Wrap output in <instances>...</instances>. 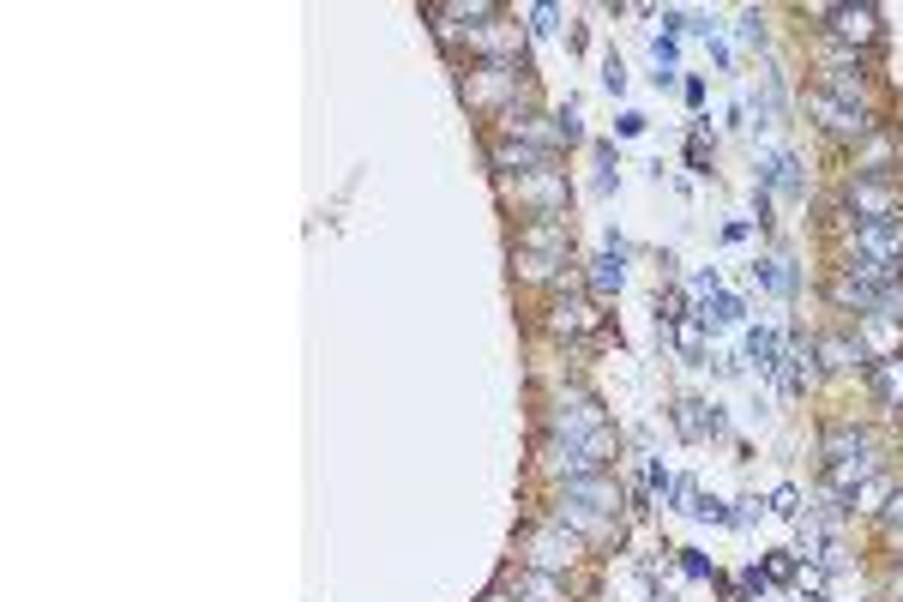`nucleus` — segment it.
<instances>
[{"mask_svg":"<svg viewBox=\"0 0 903 602\" xmlns=\"http://www.w3.org/2000/svg\"><path fill=\"white\" fill-rule=\"evenodd\" d=\"M686 163H693V170H698V175H710V170H705V163H710V151H705V139H693V145H686Z\"/></svg>","mask_w":903,"mask_h":602,"instance_id":"f704fd0d","label":"nucleus"},{"mask_svg":"<svg viewBox=\"0 0 903 602\" xmlns=\"http://www.w3.org/2000/svg\"><path fill=\"white\" fill-rule=\"evenodd\" d=\"M698 319H705V326H741V301L735 296H710V301H698Z\"/></svg>","mask_w":903,"mask_h":602,"instance_id":"5701e85b","label":"nucleus"},{"mask_svg":"<svg viewBox=\"0 0 903 602\" xmlns=\"http://www.w3.org/2000/svg\"><path fill=\"white\" fill-rule=\"evenodd\" d=\"M813 355H826V367H862L867 362L862 338H819L813 343Z\"/></svg>","mask_w":903,"mask_h":602,"instance_id":"aec40b11","label":"nucleus"},{"mask_svg":"<svg viewBox=\"0 0 903 602\" xmlns=\"http://www.w3.org/2000/svg\"><path fill=\"white\" fill-rule=\"evenodd\" d=\"M548 326H555L560 338H567V331H591V326H596V314H591V308H584V301H572V308H567V301H560Z\"/></svg>","mask_w":903,"mask_h":602,"instance_id":"b1692460","label":"nucleus"},{"mask_svg":"<svg viewBox=\"0 0 903 602\" xmlns=\"http://www.w3.org/2000/svg\"><path fill=\"white\" fill-rule=\"evenodd\" d=\"M615 289H620V248L615 253H596V260H591V296L608 301Z\"/></svg>","mask_w":903,"mask_h":602,"instance_id":"412c9836","label":"nucleus"},{"mask_svg":"<svg viewBox=\"0 0 903 602\" xmlns=\"http://www.w3.org/2000/svg\"><path fill=\"white\" fill-rule=\"evenodd\" d=\"M675 428H681V440H710V434H722V416L710 404H698V398H681L675 404Z\"/></svg>","mask_w":903,"mask_h":602,"instance_id":"dca6fc26","label":"nucleus"},{"mask_svg":"<svg viewBox=\"0 0 903 602\" xmlns=\"http://www.w3.org/2000/svg\"><path fill=\"white\" fill-rule=\"evenodd\" d=\"M494 163H500L506 175H518V181H524V175L548 170V163H555V151H548V145H524V139H494Z\"/></svg>","mask_w":903,"mask_h":602,"instance_id":"ddd939ff","label":"nucleus"},{"mask_svg":"<svg viewBox=\"0 0 903 602\" xmlns=\"http://www.w3.org/2000/svg\"><path fill=\"white\" fill-rule=\"evenodd\" d=\"M819 18H826V30L838 42H850V49H874L879 42V7H819Z\"/></svg>","mask_w":903,"mask_h":602,"instance_id":"1a4fd4ad","label":"nucleus"},{"mask_svg":"<svg viewBox=\"0 0 903 602\" xmlns=\"http://www.w3.org/2000/svg\"><path fill=\"white\" fill-rule=\"evenodd\" d=\"M579 561V537H572L567 524H536V530H530L524 537V566H536V573H567V566Z\"/></svg>","mask_w":903,"mask_h":602,"instance_id":"39448f33","label":"nucleus"},{"mask_svg":"<svg viewBox=\"0 0 903 602\" xmlns=\"http://www.w3.org/2000/svg\"><path fill=\"white\" fill-rule=\"evenodd\" d=\"M807 115H819V127L831 133V139H874V121L862 115V109H850V103H838V97H826V91H807Z\"/></svg>","mask_w":903,"mask_h":602,"instance_id":"6e6552de","label":"nucleus"},{"mask_svg":"<svg viewBox=\"0 0 903 602\" xmlns=\"http://www.w3.org/2000/svg\"><path fill=\"white\" fill-rule=\"evenodd\" d=\"M777 355H783V343H777V331H747V362L759 367V374H777Z\"/></svg>","mask_w":903,"mask_h":602,"instance_id":"4be33fe9","label":"nucleus"},{"mask_svg":"<svg viewBox=\"0 0 903 602\" xmlns=\"http://www.w3.org/2000/svg\"><path fill=\"white\" fill-rule=\"evenodd\" d=\"M681 566H686L693 578H710V561H705V554H693V549H686V561H681Z\"/></svg>","mask_w":903,"mask_h":602,"instance_id":"c9c22d12","label":"nucleus"},{"mask_svg":"<svg viewBox=\"0 0 903 602\" xmlns=\"http://www.w3.org/2000/svg\"><path fill=\"white\" fill-rule=\"evenodd\" d=\"M771 512H783V518H795V512H801V494H795V488H777V494H771Z\"/></svg>","mask_w":903,"mask_h":602,"instance_id":"c756f323","label":"nucleus"},{"mask_svg":"<svg viewBox=\"0 0 903 602\" xmlns=\"http://www.w3.org/2000/svg\"><path fill=\"white\" fill-rule=\"evenodd\" d=\"M518 205H524L530 217H560V211H567V181H560L555 170L524 175V181H518Z\"/></svg>","mask_w":903,"mask_h":602,"instance_id":"f8f14e48","label":"nucleus"},{"mask_svg":"<svg viewBox=\"0 0 903 602\" xmlns=\"http://www.w3.org/2000/svg\"><path fill=\"white\" fill-rule=\"evenodd\" d=\"M560 524H567L572 537H603V530H615L620 524V482L608 471L567 482V494H560Z\"/></svg>","mask_w":903,"mask_h":602,"instance_id":"f257e3e1","label":"nucleus"},{"mask_svg":"<svg viewBox=\"0 0 903 602\" xmlns=\"http://www.w3.org/2000/svg\"><path fill=\"white\" fill-rule=\"evenodd\" d=\"M813 91H826V97H838V103H850V109H862L867 115V73H862V61L819 66V85H813Z\"/></svg>","mask_w":903,"mask_h":602,"instance_id":"9b49d317","label":"nucleus"},{"mask_svg":"<svg viewBox=\"0 0 903 602\" xmlns=\"http://www.w3.org/2000/svg\"><path fill=\"white\" fill-rule=\"evenodd\" d=\"M512 597L518 602H567L560 585H555V573H536V566H524V573L512 578Z\"/></svg>","mask_w":903,"mask_h":602,"instance_id":"6ab92c4d","label":"nucleus"},{"mask_svg":"<svg viewBox=\"0 0 903 602\" xmlns=\"http://www.w3.org/2000/svg\"><path fill=\"white\" fill-rule=\"evenodd\" d=\"M886 530H891V537H903V488L886 500Z\"/></svg>","mask_w":903,"mask_h":602,"instance_id":"7c9ffc66","label":"nucleus"},{"mask_svg":"<svg viewBox=\"0 0 903 602\" xmlns=\"http://www.w3.org/2000/svg\"><path fill=\"white\" fill-rule=\"evenodd\" d=\"M482 602H512V597H506V590H494V597H482Z\"/></svg>","mask_w":903,"mask_h":602,"instance_id":"4c0bfd02","label":"nucleus"},{"mask_svg":"<svg viewBox=\"0 0 903 602\" xmlns=\"http://www.w3.org/2000/svg\"><path fill=\"white\" fill-rule=\"evenodd\" d=\"M765 187H777V193H789V199H807V181H801V158L795 151H777V158L765 163Z\"/></svg>","mask_w":903,"mask_h":602,"instance_id":"f3484780","label":"nucleus"},{"mask_svg":"<svg viewBox=\"0 0 903 602\" xmlns=\"http://www.w3.org/2000/svg\"><path fill=\"white\" fill-rule=\"evenodd\" d=\"M879 296H886V284H874V277H855L850 265H843L838 277H831V301L838 308H855V314H874Z\"/></svg>","mask_w":903,"mask_h":602,"instance_id":"4468645a","label":"nucleus"},{"mask_svg":"<svg viewBox=\"0 0 903 602\" xmlns=\"http://www.w3.org/2000/svg\"><path fill=\"white\" fill-rule=\"evenodd\" d=\"M698 326H705L698 314H686L681 326H675V343H681V355H686V362H705V331H698Z\"/></svg>","mask_w":903,"mask_h":602,"instance_id":"393cba45","label":"nucleus"},{"mask_svg":"<svg viewBox=\"0 0 903 602\" xmlns=\"http://www.w3.org/2000/svg\"><path fill=\"white\" fill-rule=\"evenodd\" d=\"M819 464H826V488L838 500H855L867 488V476H874V440H867L862 428H826V440H819Z\"/></svg>","mask_w":903,"mask_h":602,"instance_id":"f03ea898","label":"nucleus"},{"mask_svg":"<svg viewBox=\"0 0 903 602\" xmlns=\"http://www.w3.org/2000/svg\"><path fill=\"white\" fill-rule=\"evenodd\" d=\"M874 398L886 410H903V355H886L874 362Z\"/></svg>","mask_w":903,"mask_h":602,"instance_id":"a211bd4d","label":"nucleus"},{"mask_svg":"<svg viewBox=\"0 0 903 602\" xmlns=\"http://www.w3.org/2000/svg\"><path fill=\"white\" fill-rule=\"evenodd\" d=\"M548 434L555 440H579V446H591L596 459H615V428H608V416H603V404H596L591 392H560L555 398V410H548Z\"/></svg>","mask_w":903,"mask_h":602,"instance_id":"7ed1b4c3","label":"nucleus"},{"mask_svg":"<svg viewBox=\"0 0 903 602\" xmlns=\"http://www.w3.org/2000/svg\"><path fill=\"white\" fill-rule=\"evenodd\" d=\"M518 265L524 277H555V265H567V223L560 217H530L518 229Z\"/></svg>","mask_w":903,"mask_h":602,"instance_id":"20e7f679","label":"nucleus"},{"mask_svg":"<svg viewBox=\"0 0 903 602\" xmlns=\"http://www.w3.org/2000/svg\"><path fill=\"white\" fill-rule=\"evenodd\" d=\"M850 205L862 211V223L903 217V211H898V187H891V175H855V181H850Z\"/></svg>","mask_w":903,"mask_h":602,"instance_id":"9d476101","label":"nucleus"},{"mask_svg":"<svg viewBox=\"0 0 903 602\" xmlns=\"http://www.w3.org/2000/svg\"><path fill=\"white\" fill-rule=\"evenodd\" d=\"M886 597H891V602H903V566H898V573H891V585H886Z\"/></svg>","mask_w":903,"mask_h":602,"instance_id":"e433bc0d","label":"nucleus"},{"mask_svg":"<svg viewBox=\"0 0 903 602\" xmlns=\"http://www.w3.org/2000/svg\"><path fill=\"white\" fill-rule=\"evenodd\" d=\"M741 42H765V25H759V13H741Z\"/></svg>","mask_w":903,"mask_h":602,"instance_id":"72a5a7b5","label":"nucleus"},{"mask_svg":"<svg viewBox=\"0 0 903 602\" xmlns=\"http://www.w3.org/2000/svg\"><path fill=\"white\" fill-rule=\"evenodd\" d=\"M813 380V350L807 343H789L783 355H777V386H783V398H801Z\"/></svg>","mask_w":903,"mask_h":602,"instance_id":"2eb2a0df","label":"nucleus"},{"mask_svg":"<svg viewBox=\"0 0 903 602\" xmlns=\"http://www.w3.org/2000/svg\"><path fill=\"white\" fill-rule=\"evenodd\" d=\"M874 319H898V326H903V277H898V284H886V296H879Z\"/></svg>","mask_w":903,"mask_h":602,"instance_id":"cd10ccee","label":"nucleus"},{"mask_svg":"<svg viewBox=\"0 0 903 602\" xmlns=\"http://www.w3.org/2000/svg\"><path fill=\"white\" fill-rule=\"evenodd\" d=\"M693 518H705V524H735V512L722 506L717 494H693Z\"/></svg>","mask_w":903,"mask_h":602,"instance_id":"bb28decb","label":"nucleus"},{"mask_svg":"<svg viewBox=\"0 0 903 602\" xmlns=\"http://www.w3.org/2000/svg\"><path fill=\"white\" fill-rule=\"evenodd\" d=\"M753 277H759V284H771V289H795V272H789V260H765V265H753Z\"/></svg>","mask_w":903,"mask_h":602,"instance_id":"a878e982","label":"nucleus"},{"mask_svg":"<svg viewBox=\"0 0 903 602\" xmlns=\"http://www.w3.org/2000/svg\"><path fill=\"white\" fill-rule=\"evenodd\" d=\"M663 494H669V506H681V512H693L686 506V500H693V482H686V476H675L669 488H663Z\"/></svg>","mask_w":903,"mask_h":602,"instance_id":"c85d7f7f","label":"nucleus"},{"mask_svg":"<svg viewBox=\"0 0 903 602\" xmlns=\"http://www.w3.org/2000/svg\"><path fill=\"white\" fill-rule=\"evenodd\" d=\"M855 260H874L903 272V217H879V223H855Z\"/></svg>","mask_w":903,"mask_h":602,"instance_id":"0eeeda50","label":"nucleus"},{"mask_svg":"<svg viewBox=\"0 0 903 602\" xmlns=\"http://www.w3.org/2000/svg\"><path fill=\"white\" fill-rule=\"evenodd\" d=\"M555 18H560V7H536V13H530V30H536V37H548V30H555Z\"/></svg>","mask_w":903,"mask_h":602,"instance_id":"2f4dec72","label":"nucleus"},{"mask_svg":"<svg viewBox=\"0 0 903 602\" xmlns=\"http://www.w3.org/2000/svg\"><path fill=\"white\" fill-rule=\"evenodd\" d=\"M518 73H524V66H494V61H477L470 66V85H465V97L477 109H512V97H518Z\"/></svg>","mask_w":903,"mask_h":602,"instance_id":"423d86ee","label":"nucleus"},{"mask_svg":"<svg viewBox=\"0 0 903 602\" xmlns=\"http://www.w3.org/2000/svg\"><path fill=\"white\" fill-rule=\"evenodd\" d=\"M603 85L620 97V91H627V66H620V61H608V66H603Z\"/></svg>","mask_w":903,"mask_h":602,"instance_id":"473e14b6","label":"nucleus"}]
</instances>
